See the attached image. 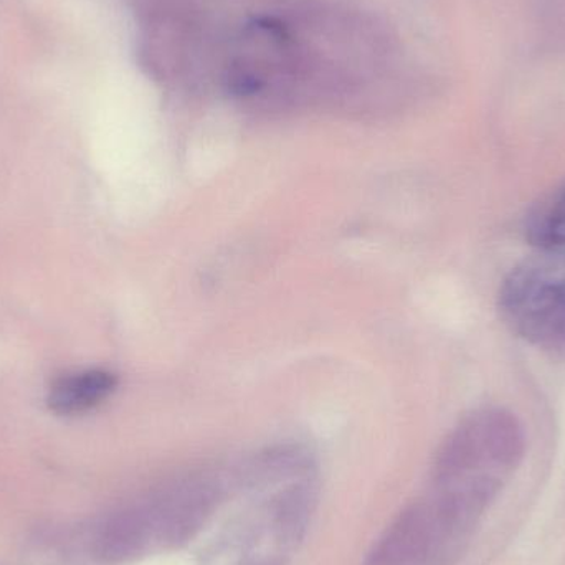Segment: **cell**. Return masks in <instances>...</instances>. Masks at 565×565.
Instances as JSON below:
<instances>
[{
	"instance_id": "cell-1",
	"label": "cell",
	"mask_w": 565,
	"mask_h": 565,
	"mask_svg": "<svg viewBox=\"0 0 565 565\" xmlns=\"http://www.w3.org/2000/svg\"><path fill=\"white\" fill-rule=\"evenodd\" d=\"M526 434L516 415L500 407L468 415L441 445L435 460L437 490L470 494L493 507L520 470Z\"/></svg>"
},
{
	"instance_id": "cell-2",
	"label": "cell",
	"mask_w": 565,
	"mask_h": 565,
	"mask_svg": "<svg viewBox=\"0 0 565 565\" xmlns=\"http://www.w3.org/2000/svg\"><path fill=\"white\" fill-rule=\"evenodd\" d=\"M500 309L524 341L565 358V248H541L503 281Z\"/></svg>"
},
{
	"instance_id": "cell-3",
	"label": "cell",
	"mask_w": 565,
	"mask_h": 565,
	"mask_svg": "<svg viewBox=\"0 0 565 565\" xmlns=\"http://www.w3.org/2000/svg\"><path fill=\"white\" fill-rule=\"evenodd\" d=\"M365 565H438L437 524L430 501L405 508L379 537Z\"/></svg>"
},
{
	"instance_id": "cell-4",
	"label": "cell",
	"mask_w": 565,
	"mask_h": 565,
	"mask_svg": "<svg viewBox=\"0 0 565 565\" xmlns=\"http://www.w3.org/2000/svg\"><path fill=\"white\" fill-rule=\"evenodd\" d=\"M221 488L207 480H192L172 488L151 508L156 534L181 544L192 540L217 507Z\"/></svg>"
},
{
	"instance_id": "cell-5",
	"label": "cell",
	"mask_w": 565,
	"mask_h": 565,
	"mask_svg": "<svg viewBox=\"0 0 565 565\" xmlns=\"http://www.w3.org/2000/svg\"><path fill=\"white\" fill-rule=\"evenodd\" d=\"M116 381L111 372L86 371L60 379L50 388L46 404L58 415H75L96 407L115 391Z\"/></svg>"
},
{
	"instance_id": "cell-6",
	"label": "cell",
	"mask_w": 565,
	"mask_h": 565,
	"mask_svg": "<svg viewBox=\"0 0 565 565\" xmlns=\"http://www.w3.org/2000/svg\"><path fill=\"white\" fill-rule=\"evenodd\" d=\"M316 500L318 494L311 481L291 484L275 497L271 503V524L281 543L292 546L302 540L315 511Z\"/></svg>"
},
{
	"instance_id": "cell-7",
	"label": "cell",
	"mask_w": 565,
	"mask_h": 565,
	"mask_svg": "<svg viewBox=\"0 0 565 565\" xmlns=\"http://www.w3.org/2000/svg\"><path fill=\"white\" fill-rule=\"evenodd\" d=\"M527 238L540 248H565V188L531 217Z\"/></svg>"
}]
</instances>
